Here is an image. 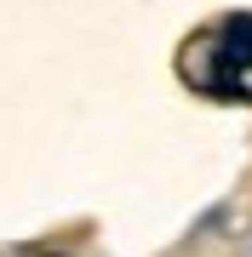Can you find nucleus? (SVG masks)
<instances>
[]
</instances>
